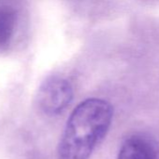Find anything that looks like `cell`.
Listing matches in <instances>:
<instances>
[{
    "mask_svg": "<svg viewBox=\"0 0 159 159\" xmlns=\"http://www.w3.org/2000/svg\"><path fill=\"white\" fill-rule=\"evenodd\" d=\"M113 117V108L101 99L81 102L67 119L57 148L58 159H88L107 135Z\"/></svg>",
    "mask_w": 159,
    "mask_h": 159,
    "instance_id": "6da1fadb",
    "label": "cell"
},
{
    "mask_svg": "<svg viewBox=\"0 0 159 159\" xmlns=\"http://www.w3.org/2000/svg\"><path fill=\"white\" fill-rule=\"evenodd\" d=\"M73 89L65 78L53 76L48 78L38 89V104L41 110L49 115L55 116L62 113L71 102Z\"/></svg>",
    "mask_w": 159,
    "mask_h": 159,
    "instance_id": "7a4b0ae2",
    "label": "cell"
},
{
    "mask_svg": "<svg viewBox=\"0 0 159 159\" xmlns=\"http://www.w3.org/2000/svg\"><path fill=\"white\" fill-rule=\"evenodd\" d=\"M117 159H159L158 151L151 139L133 134L123 143Z\"/></svg>",
    "mask_w": 159,
    "mask_h": 159,
    "instance_id": "3957f363",
    "label": "cell"
},
{
    "mask_svg": "<svg viewBox=\"0 0 159 159\" xmlns=\"http://www.w3.org/2000/svg\"><path fill=\"white\" fill-rule=\"evenodd\" d=\"M15 24V12L9 8H0V45H5L9 41L14 32Z\"/></svg>",
    "mask_w": 159,
    "mask_h": 159,
    "instance_id": "277c9868",
    "label": "cell"
}]
</instances>
